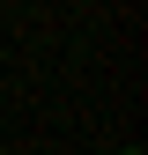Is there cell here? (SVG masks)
<instances>
[{
  "mask_svg": "<svg viewBox=\"0 0 148 155\" xmlns=\"http://www.w3.org/2000/svg\"><path fill=\"white\" fill-rule=\"evenodd\" d=\"M119 155H141V148H119Z\"/></svg>",
  "mask_w": 148,
  "mask_h": 155,
  "instance_id": "cell-1",
  "label": "cell"
}]
</instances>
